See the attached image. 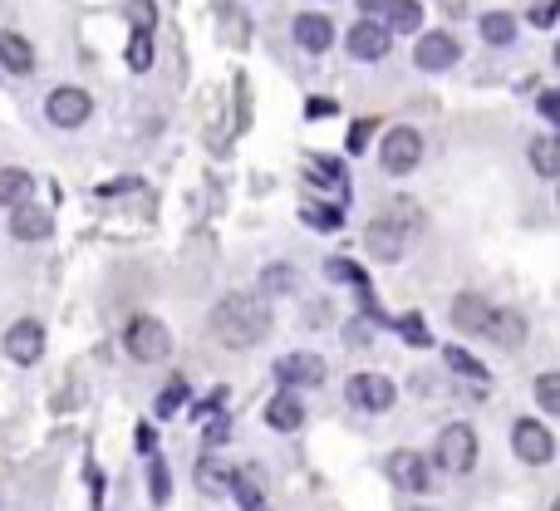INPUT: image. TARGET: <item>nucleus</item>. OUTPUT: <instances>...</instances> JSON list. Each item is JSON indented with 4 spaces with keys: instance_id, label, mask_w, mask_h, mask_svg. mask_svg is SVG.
<instances>
[{
    "instance_id": "1",
    "label": "nucleus",
    "mask_w": 560,
    "mask_h": 511,
    "mask_svg": "<svg viewBox=\"0 0 560 511\" xmlns=\"http://www.w3.org/2000/svg\"><path fill=\"white\" fill-rule=\"evenodd\" d=\"M207 330H212V340L226 344V349H251V344L266 340V330H271V310H266L256 295L236 290V295H222V300L212 305Z\"/></svg>"
},
{
    "instance_id": "2",
    "label": "nucleus",
    "mask_w": 560,
    "mask_h": 511,
    "mask_svg": "<svg viewBox=\"0 0 560 511\" xmlns=\"http://www.w3.org/2000/svg\"><path fill=\"white\" fill-rule=\"evenodd\" d=\"M123 344H128V354H133V359L158 364V359H168L172 335H168V325H163V320H153V315H133V320H128V330H123Z\"/></svg>"
},
{
    "instance_id": "3",
    "label": "nucleus",
    "mask_w": 560,
    "mask_h": 511,
    "mask_svg": "<svg viewBox=\"0 0 560 511\" xmlns=\"http://www.w3.org/2000/svg\"><path fill=\"white\" fill-rule=\"evenodd\" d=\"M438 467L452 472V477H467L477 467V433H472V423H448L438 433Z\"/></svg>"
},
{
    "instance_id": "4",
    "label": "nucleus",
    "mask_w": 560,
    "mask_h": 511,
    "mask_svg": "<svg viewBox=\"0 0 560 511\" xmlns=\"http://www.w3.org/2000/svg\"><path fill=\"white\" fill-rule=\"evenodd\" d=\"M379 163H384V172H393V177L413 172L418 163H423V133H418V128H408V123L389 128V133H384V143H379Z\"/></svg>"
},
{
    "instance_id": "5",
    "label": "nucleus",
    "mask_w": 560,
    "mask_h": 511,
    "mask_svg": "<svg viewBox=\"0 0 560 511\" xmlns=\"http://www.w3.org/2000/svg\"><path fill=\"white\" fill-rule=\"evenodd\" d=\"M511 453L521 457L526 467H546V462L556 457V438H551L546 423H536V418H516V423H511Z\"/></svg>"
},
{
    "instance_id": "6",
    "label": "nucleus",
    "mask_w": 560,
    "mask_h": 511,
    "mask_svg": "<svg viewBox=\"0 0 560 511\" xmlns=\"http://www.w3.org/2000/svg\"><path fill=\"white\" fill-rule=\"evenodd\" d=\"M45 114H50L55 128H79V123H89V114H94V99H89L84 89L64 84V89H55V94L45 99Z\"/></svg>"
},
{
    "instance_id": "7",
    "label": "nucleus",
    "mask_w": 560,
    "mask_h": 511,
    "mask_svg": "<svg viewBox=\"0 0 560 511\" xmlns=\"http://www.w3.org/2000/svg\"><path fill=\"white\" fill-rule=\"evenodd\" d=\"M408 241H413V231H403L389 212L374 217V222L364 227V246H369V256H379V261H398V256L408 251Z\"/></svg>"
},
{
    "instance_id": "8",
    "label": "nucleus",
    "mask_w": 560,
    "mask_h": 511,
    "mask_svg": "<svg viewBox=\"0 0 560 511\" xmlns=\"http://www.w3.org/2000/svg\"><path fill=\"white\" fill-rule=\"evenodd\" d=\"M344 45H349V55L354 59L374 64V59H384L393 50V35H389V25H379V20H359V25H349Z\"/></svg>"
},
{
    "instance_id": "9",
    "label": "nucleus",
    "mask_w": 560,
    "mask_h": 511,
    "mask_svg": "<svg viewBox=\"0 0 560 511\" xmlns=\"http://www.w3.org/2000/svg\"><path fill=\"white\" fill-rule=\"evenodd\" d=\"M389 477L403 487V492H433V462L413 448H398L389 457Z\"/></svg>"
},
{
    "instance_id": "10",
    "label": "nucleus",
    "mask_w": 560,
    "mask_h": 511,
    "mask_svg": "<svg viewBox=\"0 0 560 511\" xmlns=\"http://www.w3.org/2000/svg\"><path fill=\"white\" fill-rule=\"evenodd\" d=\"M457 55H462V45L452 40L448 30H428V35L413 45V64H418V69H428V74H443V69H452V64H457Z\"/></svg>"
},
{
    "instance_id": "11",
    "label": "nucleus",
    "mask_w": 560,
    "mask_h": 511,
    "mask_svg": "<svg viewBox=\"0 0 560 511\" xmlns=\"http://www.w3.org/2000/svg\"><path fill=\"white\" fill-rule=\"evenodd\" d=\"M344 394L354 398V408H364V413H389L398 389H393V379H384V374H354Z\"/></svg>"
},
{
    "instance_id": "12",
    "label": "nucleus",
    "mask_w": 560,
    "mask_h": 511,
    "mask_svg": "<svg viewBox=\"0 0 560 511\" xmlns=\"http://www.w3.org/2000/svg\"><path fill=\"white\" fill-rule=\"evenodd\" d=\"M276 379L285 389H320L325 384V359L320 354H285V359H276Z\"/></svg>"
},
{
    "instance_id": "13",
    "label": "nucleus",
    "mask_w": 560,
    "mask_h": 511,
    "mask_svg": "<svg viewBox=\"0 0 560 511\" xmlns=\"http://www.w3.org/2000/svg\"><path fill=\"white\" fill-rule=\"evenodd\" d=\"M40 354H45V325L40 320L10 325V335H5V359L10 364H40Z\"/></svg>"
},
{
    "instance_id": "14",
    "label": "nucleus",
    "mask_w": 560,
    "mask_h": 511,
    "mask_svg": "<svg viewBox=\"0 0 560 511\" xmlns=\"http://www.w3.org/2000/svg\"><path fill=\"white\" fill-rule=\"evenodd\" d=\"M492 315H497V310H492L477 290H467V295H457V300H452V325H457L462 335H487Z\"/></svg>"
},
{
    "instance_id": "15",
    "label": "nucleus",
    "mask_w": 560,
    "mask_h": 511,
    "mask_svg": "<svg viewBox=\"0 0 560 511\" xmlns=\"http://www.w3.org/2000/svg\"><path fill=\"white\" fill-rule=\"evenodd\" d=\"M55 231V217L45 212V207H35V202H20L15 212H10V236L15 241H45Z\"/></svg>"
},
{
    "instance_id": "16",
    "label": "nucleus",
    "mask_w": 560,
    "mask_h": 511,
    "mask_svg": "<svg viewBox=\"0 0 560 511\" xmlns=\"http://www.w3.org/2000/svg\"><path fill=\"white\" fill-rule=\"evenodd\" d=\"M295 45L310 50V55H325L335 45V25L330 15H295Z\"/></svg>"
},
{
    "instance_id": "17",
    "label": "nucleus",
    "mask_w": 560,
    "mask_h": 511,
    "mask_svg": "<svg viewBox=\"0 0 560 511\" xmlns=\"http://www.w3.org/2000/svg\"><path fill=\"white\" fill-rule=\"evenodd\" d=\"M266 423H271L276 433H295V428L305 423V398L295 394V389H280V394L266 403Z\"/></svg>"
},
{
    "instance_id": "18",
    "label": "nucleus",
    "mask_w": 560,
    "mask_h": 511,
    "mask_svg": "<svg viewBox=\"0 0 560 511\" xmlns=\"http://www.w3.org/2000/svg\"><path fill=\"white\" fill-rule=\"evenodd\" d=\"M526 315L521 310H497L492 315V325H487V340L492 344H502V349H516V344H526Z\"/></svg>"
},
{
    "instance_id": "19",
    "label": "nucleus",
    "mask_w": 560,
    "mask_h": 511,
    "mask_svg": "<svg viewBox=\"0 0 560 511\" xmlns=\"http://www.w3.org/2000/svg\"><path fill=\"white\" fill-rule=\"evenodd\" d=\"M0 64H5L10 74H30V69H35V50H30V40H25V35H15V30H5V35H0Z\"/></svg>"
},
{
    "instance_id": "20",
    "label": "nucleus",
    "mask_w": 560,
    "mask_h": 511,
    "mask_svg": "<svg viewBox=\"0 0 560 511\" xmlns=\"http://www.w3.org/2000/svg\"><path fill=\"white\" fill-rule=\"evenodd\" d=\"M231 492H236V502L246 511H266V492H261V472L256 467H241L231 477Z\"/></svg>"
},
{
    "instance_id": "21",
    "label": "nucleus",
    "mask_w": 560,
    "mask_h": 511,
    "mask_svg": "<svg viewBox=\"0 0 560 511\" xmlns=\"http://www.w3.org/2000/svg\"><path fill=\"white\" fill-rule=\"evenodd\" d=\"M30 192H35V177H30V172L25 168H0V202H5V207H20Z\"/></svg>"
},
{
    "instance_id": "22",
    "label": "nucleus",
    "mask_w": 560,
    "mask_h": 511,
    "mask_svg": "<svg viewBox=\"0 0 560 511\" xmlns=\"http://www.w3.org/2000/svg\"><path fill=\"white\" fill-rule=\"evenodd\" d=\"M526 158H531L536 177H560V138H536Z\"/></svg>"
},
{
    "instance_id": "23",
    "label": "nucleus",
    "mask_w": 560,
    "mask_h": 511,
    "mask_svg": "<svg viewBox=\"0 0 560 511\" xmlns=\"http://www.w3.org/2000/svg\"><path fill=\"white\" fill-rule=\"evenodd\" d=\"M482 40H487V45H511V40H516V15L487 10V15H482Z\"/></svg>"
},
{
    "instance_id": "24",
    "label": "nucleus",
    "mask_w": 560,
    "mask_h": 511,
    "mask_svg": "<svg viewBox=\"0 0 560 511\" xmlns=\"http://www.w3.org/2000/svg\"><path fill=\"white\" fill-rule=\"evenodd\" d=\"M536 403H541L551 418H560V369H551V374L536 379Z\"/></svg>"
},
{
    "instance_id": "25",
    "label": "nucleus",
    "mask_w": 560,
    "mask_h": 511,
    "mask_svg": "<svg viewBox=\"0 0 560 511\" xmlns=\"http://www.w3.org/2000/svg\"><path fill=\"white\" fill-rule=\"evenodd\" d=\"M222 30H226V40H231L236 50L251 40V25H246V15H241L236 5H222Z\"/></svg>"
},
{
    "instance_id": "26",
    "label": "nucleus",
    "mask_w": 560,
    "mask_h": 511,
    "mask_svg": "<svg viewBox=\"0 0 560 511\" xmlns=\"http://www.w3.org/2000/svg\"><path fill=\"white\" fill-rule=\"evenodd\" d=\"M148 64H153V35L133 30V40H128V69H133V74H143Z\"/></svg>"
},
{
    "instance_id": "27",
    "label": "nucleus",
    "mask_w": 560,
    "mask_h": 511,
    "mask_svg": "<svg viewBox=\"0 0 560 511\" xmlns=\"http://www.w3.org/2000/svg\"><path fill=\"white\" fill-rule=\"evenodd\" d=\"M123 15H128V25H133V30H143V35H153V25H158L153 0H128V5H123Z\"/></svg>"
},
{
    "instance_id": "28",
    "label": "nucleus",
    "mask_w": 560,
    "mask_h": 511,
    "mask_svg": "<svg viewBox=\"0 0 560 511\" xmlns=\"http://www.w3.org/2000/svg\"><path fill=\"white\" fill-rule=\"evenodd\" d=\"M393 30H403V35H413V30H418V25H423V5H418V0H398V5H393Z\"/></svg>"
},
{
    "instance_id": "29",
    "label": "nucleus",
    "mask_w": 560,
    "mask_h": 511,
    "mask_svg": "<svg viewBox=\"0 0 560 511\" xmlns=\"http://www.w3.org/2000/svg\"><path fill=\"white\" fill-rule=\"evenodd\" d=\"M197 487L217 497V492H226V487H231V477H226V472H222V467H217V462H212V457H207V462L197 467Z\"/></svg>"
},
{
    "instance_id": "30",
    "label": "nucleus",
    "mask_w": 560,
    "mask_h": 511,
    "mask_svg": "<svg viewBox=\"0 0 560 511\" xmlns=\"http://www.w3.org/2000/svg\"><path fill=\"white\" fill-rule=\"evenodd\" d=\"M325 271H330V276H335V281L354 285V290H359V295H364V300H369V281H364V271H359V266H354V261H330V266H325Z\"/></svg>"
},
{
    "instance_id": "31",
    "label": "nucleus",
    "mask_w": 560,
    "mask_h": 511,
    "mask_svg": "<svg viewBox=\"0 0 560 511\" xmlns=\"http://www.w3.org/2000/svg\"><path fill=\"white\" fill-rule=\"evenodd\" d=\"M398 335L423 349V344H428V325H423V315H403V320H398Z\"/></svg>"
},
{
    "instance_id": "32",
    "label": "nucleus",
    "mask_w": 560,
    "mask_h": 511,
    "mask_svg": "<svg viewBox=\"0 0 560 511\" xmlns=\"http://www.w3.org/2000/svg\"><path fill=\"white\" fill-rule=\"evenodd\" d=\"M443 359H448V369H457V374H467V379H487V374H482V364H477L472 354H462V349H448Z\"/></svg>"
},
{
    "instance_id": "33",
    "label": "nucleus",
    "mask_w": 560,
    "mask_h": 511,
    "mask_svg": "<svg viewBox=\"0 0 560 511\" xmlns=\"http://www.w3.org/2000/svg\"><path fill=\"white\" fill-rule=\"evenodd\" d=\"M556 15H560V0H536L526 20H531L536 30H546V25H556Z\"/></svg>"
},
{
    "instance_id": "34",
    "label": "nucleus",
    "mask_w": 560,
    "mask_h": 511,
    "mask_svg": "<svg viewBox=\"0 0 560 511\" xmlns=\"http://www.w3.org/2000/svg\"><path fill=\"white\" fill-rule=\"evenodd\" d=\"M374 123H379V118H359V123H354V133H349V153H364V143L374 138Z\"/></svg>"
},
{
    "instance_id": "35",
    "label": "nucleus",
    "mask_w": 560,
    "mask_h": 511,
    "mask_svg": "<svg viewBox=\"0 0 560 511\" xmlns=\"http://www.w3.org/2000/svg\"><path fill=\"white\" fill-rule=\"evenodd\" d=\"M310 227H339V207H305Z\"/></svg>"
},
{
    "instance_id": "36",
    "label": "nucleus",
    "mask_w": 560,
    "mask_h": 511,
    "mask_svg": "<svg viewBox=\"0 0 560 511\" xmlns=\"http://www.w3.org/2000/svg\"><path fill=\"white\" fill-rule=\"evenodd\" d=\"M182 394H187L182 384H168V389H163V398H158V413H177V408H182Z\"/></svg>"
},
{
    "instance_id": "37",
    "label": "nucleus",
    "mask_w": 560,
    "mask_h": 511,
    "mask_svg": "<svg viewBox=\"0 0 560 511\" xmlns=\"http://www.w3.org/2000/svg\"><path fill=\"white\" fill-rule=\"evenodd\" d=\"M536 104H541V114L551 118V123H560V89H546V94H541Z\"/></svg>"
},
{
    "instance_id": "38",
    "label": "nucleus",
    "mask_w": 560,
    "mask_h": 511,
    "mask_svg": "<svg viewBox=\"0 0 560 511\" xmlns=\"http://www.w3.org/2000/svg\"><path fill=\"white\" fill-rule=\"evenodd\" d=\"M153 497L168 502V467H163V462H153Z\"/></svg>"
},
{
    "instance_id": "39",
    "label": "nucleus",
    "mask_w": 560,
    "mask_h": 511,
    "mask_svg": "<svg viewBox=\"0 0 560 511\" xmlns=\"http://www.w3.org/2000/svg\"><path fill=\"white\" fill-rule=\"evenodd\" d=\"M266 285H271V290H290V271H285V266H271V271H266Z\"/></svg>"
},
{
    "instance_id": "40",
    "label": "nucleus",
    "mask_w": 560,
    "mask_h": 511,
    "mask_svg": "<svg viewBox=\"0 0 560 511\" xmlns=\"http://www.w3.org/2000/svg\"><path fill=\"white\" fill-rule=\"evenodd\" d=\"M393 5H398V0H359L364 15H393Z\"/></svg>"
},
{
    "instance_id": "41",
    "label": "nucleus",
    "mask_w": 560,
    "mask_h": 511,
    "mask_svg": "<svg viewBox=\"0 0 560 511\" xmlns=\"http://www.w3.org/2000/svg\"><path fill=\"white\" fill-rule=\"evenodd\" d=\"M158 448V438H153V428H138V453H153Z\"/></svg>"
},
{
    "instance_id": "42",
    "label": "nucleus",
    "mask_w": 560,
    "mask_h": 511,
    "mask_svg": "<svg viewBox=\"0 0 560 511\" xmlns=\"http://www.w3.org/2000/svg\"><path fill=\"white\" fill-rule=\"evenodd\" d=\"M551 511H560V497H556V502H551Z\"/></svg>"
},
{
    "instance_id": "43",
    "label": "nucleus",
    "mask_w": 560,
    "mask_h": 511,
    "mask_svg": "<svg viewBox=\"0 0 560 511\" xmlns=\"http://www.w3.org/2000/svg\"><path fill=\"white\" fill-rule=\"evenodd\" d=\"M556 64H560V45H556Z\"/></svg>"
}]
</instances>
